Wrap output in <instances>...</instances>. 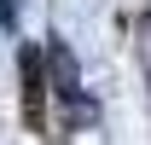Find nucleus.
<instances>
[{"label":"nucleus","instance_id":"1","mask_svg":"<svg viewBox=\"0 0 151 145\" xmlns=\"http://www.w3.org/2000/svg\"><path fill=\"white\" fill-rule=\"evenodd\" d=\"M47 70H52V93L58 99H64V105H70V122H81V116H87V122H93V105H87V99H81V75H76V58H70V47H47Z\"/></svg>","mask_w":151,"mask_h":145},{"label":"nucleus","instance_id":"2","mask_svg":"<svg viewBox=\"0 0 151 145\" xmlns=\"http://www.w3.org/2000/svg\"><path fill=\"white\" fill-rule=\"evenodd\" d=\"M18 75H23V122L41 134V110H47V87H52V75L41 70V47L18 52Z\"/></svg>","mask_w":151,"mask_h":145},{"label":"nucleus","instance_id":"3","mask_svg":"<svg viewBox=\"0 0 151 145\" xmlns=\"http://www.w3.org/2000/svg\"><path fill=\"white\" fill-rule=\"evenodd\" d=\"M134 47H139V64H145V81H151V12L139 18V29H134Z\"/></svg>","mask_w":151,"mask_h":145},{"label":"nucleus","instance_id":"4","mask_svg":"<svg viewBox=\"0 0 151 145\" xmlns=\"http://www.w3.org/2000/svg\"><path fill=\"white\" fill-rule=\"evenodd\" d=\"M0 29H18V0H0Z\"/></svg>","mask_w":151,"mask_h":145}]
</instances>
